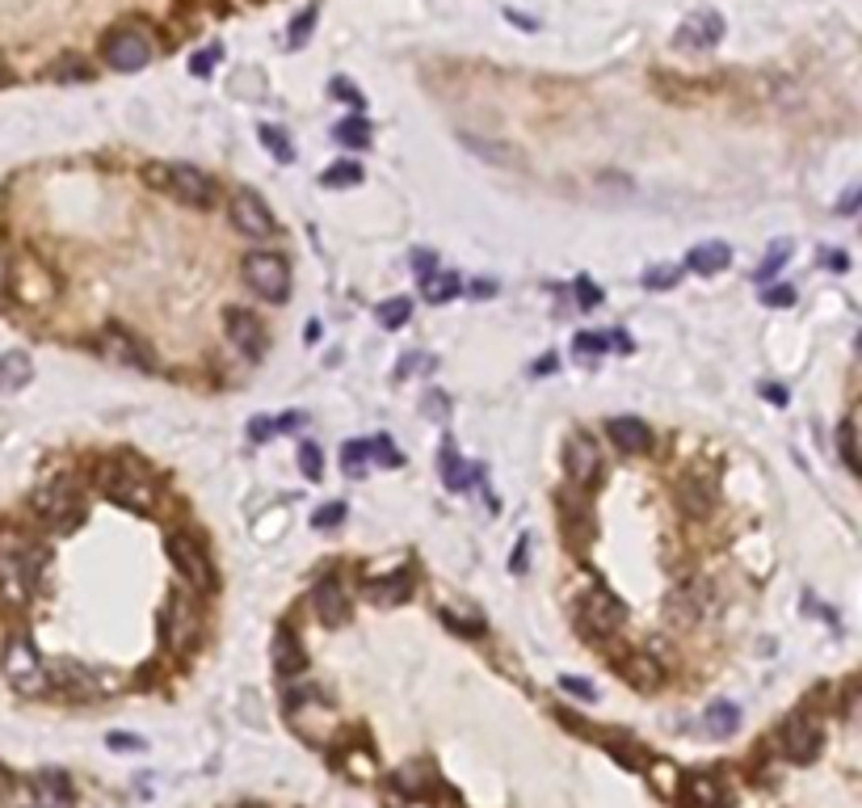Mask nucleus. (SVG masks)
<instances>
[{
	"label": "nucleus",
	"mask_w": 862,
	"mask_h": 808,
	"mask_svg": "<svg viewBox=\"0 0 862 808\" xmlns=\"http://www.w3.org/2000/svg\"><path fill=\"white\" fill-rule=\"evenodd\" d=\"M42 551L26 544L22 535H0V602L9 607H22L38 585V573H42Z\"/></svg>",
	"instance_id": "f257e3e1"
},
{
	"label": "nucleus",
	"mask_w": 862,
	"mask_h": 808,
	"mask_svg": "<svg viewBox=\"0 0 862 808\" xmlns=\"http://www.w3.org/2000/svg\"><path fill=\"white\" fill-rule=\"evenodd\" d=\"M0 674H4V682H9L17 695H26V699H38V695L51 691V670H47V661L38 657V648H34V641L26 632H13V636L4 641Z\"/></svg>",
	"instance_id": "f03ea898"
},
{
	"label": "nucleus",
	"mask_w": 862,
	"mask_h": 808,
	"mask_svg": "<svg viewBox=\"0 0 862 808\" xmlns=\"http://www.w3.org/2000/svg\"><path fill=\"white\" fill-rule=\"evenodd\" d=\"M143 177H148V186H157L160 195L177 198V202H190V207H215L220 202L215 177H207L193 164H148Z\"/></svg>",
	"instance_id": "7ed1b4c3"
},
{
	"label": "nucleus",
	"mask_w": 862,
	"mask_h": 808,
	"mask_svg": "<svg viewBox=\"0 0 862 808\" xmlns=\"http://www.w3.org/2000/svg\"><path fill=\"white\" fill-rule=\"evenodd\" d=\"M30 510L47 531L67 535V531H76L85 522V497H80V488L72 481H51V485H42L30 497Z\"/></svg>",
	"instance_id": "20e7f679"
},
{
	"label": "nucleus",
	"mask_w": 862,
	"mask_h": 808,
	"mask_svg": "<svg viewBox=\"0 0 862 808\" xmlns=\"http://www.w3.org/2000/svg\"><path fill=\"white\" fill-rule=\"evenodd\" d=\"M93 481L110 501L130 506V510H139V514H148V510L157 506V485H152L143 472H135V468H127V463H118V459H105V463L93 472Z\"/></svg>",
	"instance_id": "39448f33"
},
{
	"label": "nucleus",
	"mask_w": 862,
	"mask_h": 808,
	"mask_svg": "<svg viewBox=\"0 0 862 808\" xmlns=\"http://www.w3.org/2000/svg\"><path fill=\"white\" fill-rule=\"evenodd\" d=\"M164 548H168V560H173V569L190 582V589L198 594H215V560H211V551L202 548V539L190 535V531H173L168 539H164Z\"/></svg>",
	"instance_id": "423d86ee"
},
{
	"label": "nucleus",
	"mask_w": 862,
	"mask_h": 808,
	"mask_svg": "<svg viewBox=\"0 0 862 808\" xmlns=\"http://www.w3.org/2000/svg\"><path fill=\"white\" fill-rule=\"evenodd\" d=\"M576 623H580V632H585L589 641H610V636H619V627L627 623V607L610 594L607 585H594V589L576 602Z\"/></svg>",
	"instance_id": "0eeeda50"
},
{
	"label": "nucleus",
	"mask_w": 862,
	"mask_h": 808,
	"mask_svg": "<svg viewBox=\"0 0 862 808\" xmlns=\"http://www.w3.org/2000/svg\"><path fill=\"white\" fill-rule=\"evenodd\" d=\"M97 355L105 358V362H118V366H130V371H143V375H152V371H157V358H152V350L143 346V337H135V333L123 328V324H105V328L97 333Z\"/></svg>",
	"instance_id": "6e6552de"
},
{
	"label": "nucleus",
	"mask_w": 862,
	"mask_h": 808,
	"mask_svg": "<svg viewBox=\"0 0 862 808\" xmlns=\"http://www.w3.org/2000/svg\"><path fill=\"white\" fill-rule=\"evenodd\" d=\"M245 283L265 303H283L290 295V265L283 253H249L245 258Z\"/></svg>",
	"instance_id": "1a4fd4ad"
},
{
	"label": "nucleus",
	"mask_w": 862,
	"mask_h": 808,
	"mask_svg": "<svg viewBox=\"0 0 862 808\" xmlns=\"http://www.w3.org/2000/svg\"><path fill=\"white\" fill-rule=\"evenodd\" d=\"M101 60L114 67V72H139V67H148V60H152V42H148V34L118 26V30L105 34Z\"/></svg>",
	"instance_id": "9d476101"
},
{
	"label": "nucleus",
	"mask_w": 862,
	"mask_h": 808,
	"mask_svg": "<svg viewBox=\"0 0 862 808\" xmlns=\"http://www.w3.org/2000/svg\"><path fill=\"white\" fill-rule=\"evenodd\" d=\"M555 518H560V535H564V544L569 551H580L594 544V535H598V522H594V510L573 497V493H564V497H555Z\"/></svg>",
	"instance_id": "9b49d317"
},
{
	"label": "nucleus",
	"mask_w": 862,
	"mask_h": 808,
	"mask_svg": "<svg viewBox=\"0 0 862 808\" xmlns=\"http://www.w3.org/2000/svg\"><path fill=\"white\" fill-rule=\"evenodd\" d=\"M564 472H569L573 488H594L602 481V451L589 434H573L564 443Z\"/></svg>",
	"instance_id": "f8f14e48"
},
{
	"label": "nucleus",
	"mask_w": 862,
	"mask_h": 808,
	"mask_svg": "<svg viewBox=\"0 0 862 808\" xmlns=\"http://www.w3.org/2000/svg\"><path fill=\"white\" fill-rule=\"evenodd\" d=\"M227 215H232V227L240 232V236H253V240H265V236H274V215H270V207L261 202V195L253 190H236L232 202H227Z\"/></svg>",
	"instance_id": "ddd939ff"
},
{
	"label": "nucleus",
	"mask_w": 862,
	"mask_h": 808,
	"mask_svg": "<svg viewBox=\"0 0 862 808\" xmlns=\"http://www.w3.org/2000/svg\"><path fill=\"white\" fill-rule=\"evenodd\" d=\"M724 38V17L715 9H695L677 30H673V47L677 51H711Z\"/></svg>",
	"instance_id": "4468645a"
},
{
	"label": "nucleus",
	"mask_w": 862,
	"mask_h": 808,
	"mask_svg": "<svg viewBox=\"0 0 862 808\" xmlns=\"http://www.w3.org/2000/svg\"><path fill=\"white\" fill-rule=\"evenodd\" d=\"M778 742H783V754H787L791 762H812V758L821 754V724H816L808 711H796V716L783 720Z\"/></svg>",
	"instance_id": "2eb2a0df"
},
{
	"label": "nucleus",
	"mask_w": 862,
	"mask_h": 808,
	"mask_svg": "<svg viewBox=\"0 0 862 808\" xmlns=\"http://www.w3.org/2000/svg\"><path fill=\"white\" fill-rule=\"evenodd\" d=\"M160 632H164V641H168L173 648H190L193 645V632H198V623H193V611H190V602H186V594H168L164 614H160Z\"/></svg>",
	"instance_id": "dca6fc26"
},
{
	"label": "nucleus",
	"mask_w": 862,
	"mask_h": 808,
	"mask_svg": "<svg viewBox=\"0 0 862 808\" xmlns=\"http://www.w3.org/2000/svg\"><path fill=\"white\" fill-rule=\"evenodd\" d=\"M715 497H720V488H715V476L711 472H686L682 481H677V506L686 510V514H711L715 510Z\"/></svg>",
	"instance_id": "f3484780"
},
{
	"label": "nucleus",
	"mask_w": 862,
	"mask_h": 808,
	"mask_svg": "<svg viewBox=\"0 0 862 808\" xmlns=\"http://www.w3.org/2000/svg\"><path fill=\"white\" fill-rule=\"evenodd\" d=\"M312 607H316V619L324 627H346L350 623V594L337 577H324L312 594Z\"/></svg>",
	"instance_id": "a211bd4d"
},
{
	"label": "nucleus",
	"mask_w": 862,
	"mask_h": 808,
	"mask_svg": "<svg viewBox=\"0 0 862 808\" xmlns=\"http://www.w3.org/2000/svg\"><path fill=\"white\" fill-rule=\"evenodd\" d=\"M227 324V337H232V346L240 350L245 358H261L265 355V328L257 321L253 312H245V308H232L224 316Z\"/></svg>",
	"instance_id": "6ab92c4d"
},
{
	"label": "nucleus",
	"mask_w": 862,
	"mask_h": 808,
	"mask_svg": "<svg viewBox=\"0 0 862 808\" xmlns=\"http://www.w3.org/2000/svg\"><path fill=\"white\" fill-rule=\"evenodd\" d=\"M610 350L632 355V341H627L623 333H576V341H573V358L580 366H598Z\"/></svg>",
	"instance_id": "aec40b11"
},
{
	"label": "nucleus",
	"mask_w": 862,
	"mask_h": 808,
	"mask_svg": "<svg viewBox=\"0 0 862 808\" xmlns=\"http://www.w3.org/2000/svg\"><path fill=\"white\" fill-rule=\"evenodd\" d=\"M686 800L695 808H733V787L720 779V771H703L686 779Z\"/></svg>",
	"instance_id": "412c9836"
},
{
	"label": "nucleus",
	"mask_w": 862,
	"mask_h": 808,
	"mask_svg": "<svg viewBox=\"0 0 862 808\" xmlns=\"http://www.w3.org/2000/svg\"><path fill=\"white\" fill-rule=\"evenodd\" d=\"M607 438L623 455H648L652 451V430H648L639 418H610Z\"/></svg>",
	"instance_id": "4be33fe9"
},
{
	"label": "nucleus",
	"mask_w": 862,
	"mask_h": 808,
	"mask_svg": "<svg viewBox=\"0 0 862 808\" xmlns=\"http://www.w3.org/2000/svg\"><path fill=\"white\" fill-rule=\"evenodd\" d=\"M34 800L38 808H72V783L64 771H38L34 775Z\"/></svg>",
	"instance_id": "5701e85b"
},
{
	"label": "nucleus",
	"mask_w": 862,
	"mask_h": 808,
	"mask_svg": "<svg viewBox=\"0 0 862 808\" xmlns=\"http://www.w3.org/2000/svg\"><path fill=\"white\" fill-rule=\"evenodd\" d=\"M728 265H733V249L724 240H707V245H695L686 253V270H695V274H720Z\"/></svg>",
	"instance_id": "b1692460"
},
{
	"label": "nucleus",
	"mask_w": 862,
	"mask_h": 808,
	"mask_svg": "<svg viewBox=\"0 0 862 808\" xmlns=\"http://www.w3.org/2000/svg\"><path fill=\"white\" fill-rule=\"evenodd\" d=\"M413 594V573H391V577H379V582L366 585V598L371 602H379V607H400L404 598Z\"/></svg>",
	"instance_id": "393cba45"
},
{
	"label": "nucleus",
	"mask_w": 862,
	"mask_h": 808,
	"mask_svg": "<svg viewBox=\"0 0 862 808\" xmlns=\"http://www.w3.org/2000/svg\"><path fill=\"white\" fill-rule=\"evenodd\" d=\"M476 481H479L476 463H467L463 455H454V447H447V451H442V485H447L450 493H467Z\"/></svg>",
	"instance_id": "a878e982"
},
{
	"label": "nucleus",
	"mask_w": 862,
	"mask_h": 808,
	"mask_svg": "<svg viewBox=\"0 0 862 808\" xmlns=\"http://www.w3.org/2000/svg\"><path fill=\"white\" fill-rule=\"evenodd\" d=\"M303 666H308V657H303V648L295 641V632H278V641H274V670L283 679H299Z\"/></svg>",
	"instance_id": "bb28decb"
},
{
	"label": "nucleus",
	"mask_w": 862,
	"mask_h": 808,
	"mask_svg": "<svg viewBox=\"0 0 862 808\" xmlns=\"http://www.w3.org/2000/svg\"><path fill=\"white\" fill-rule=\"evenodd\" d=\"M34 380V362L30 355H22V350H9V355L0 358V391H17L26 388Z\"/></svg>",
	"instance_id": "cd10ccee"
},
{
	"label": "nucleus",
	"mask_w": 862,
	"mask_h": 808,
	"mask_svg": "<svg viewBox=\"0 0 862 808\" xmlns=\"http://www.w3.org/2000/svg\"><path fill=\"white\" fill-rule=\"evenodd\" d=\"M421 291H425V303H447V299H454V295L463 291V283H459L454 270H429L421 278Z\"/></svg>",
	"instance_id": "c85d7f7f"
},
{
	"label": "nucleus",
	"mask_w": 862,
	"mask_h": 808,
	"mask_svg": "<svg viewBox=\"0 0 862 808\" xmlns=\"http://www.w3.org/2000/svg\"><path fill=\"white\" fill-rule=\"evenodd\" d=\"M703 729L711 737H733L740 729V708L736 704H711L703 716Z\"/></svg>",
	"instance_id": "c756f323"
},
{
	"label": "nucleus",
	"mask_w": 862,
	"mask_h": 808,
	"mask_svg": "<svg viewBox=\"0 0 862 808\" xmlns=\"http://www.w3.org/2000/svg\"><path fill=\"white\" fill-rule=\"evenodd\" d=\"M320 186H324V190H350V186H362V164L358 161L328 164V169L320 173Z\"/></svg>",
	"instance_id": "7c9ffc66"
},
{
	"label": "nucleus",
	"mask_w": 862,
	"mask_h": 808,
	"mask_svg": "<svg viewBox=\"0 0 862 808\" xmlns=\"http://www.w3.org/2000/svg\"><path fill=\"white\" fill-rule=\"evenodd\" d=\"M623 679L632 682V686H639V691H652V686L661 682V666H657L652 657L636 652L632 661H623Z\"/></svg>",
	"instance_id": "2f4dec72"
},
{
	"label": "nucleus",
	"mask_w": 862,
	"mask_h": 808,
	"mask_svg": "<svg viewBox=\"0 0 862 808\" xmlns=\"http://www.w3.org/2000/svg\"><path fill=\"white\" fill-rule=\"evenodd\" d=\"M257 139L265 144V152L274 157V161L290 164L295 161V144H290V135L283 127H274V123H265V127H257Z\"/></svg>",
	"instance_id": "473e14b6"
},
{
	"label": "nucleus",
	"mask_w": 862,
	"mask_h": 808,
	"mask_svg": "<svg viewBox=\"0 0 862 808\" xmlns=\"http://www.w3.org/2000/svg\"><path fill=\"white\" fill-rule=\"evenodd\" d=\"M333 135H337V144H346V148H366V144H371V123H366L362 114H353V119H341V123L333 127Z\"/></svg>",
	"instance_id": "72a5a7b5"
},
{
	"label": "nucleus",
	"mask_w": 862,
	"mask_h": 808,
	"mask_svg": "<svg viewBox=\"0 0 862 808\" xmlns=\"http://www.w3.org/2000/svg\"><path fill=\"white\" fill-rule=\"evenodd\" d=\"M316 17H320V4H308L295 22H290L287 30V47L290 51H299V47H308V38H312V30H316Z\"/></svg>",
	"instance_id": "f704fd0d"
},
{
	"label": "nucleus",
	"mask_w": 862,
	"mask_h": 808,
	"mask_svg": "<svg viewBox=\"0 0 862 808\" xmlns=\"http://www.w3.org/2000/svg\"><path fill=\"white\" fill-rule=\"evenodd\" d=\"M413 316V299H404V295H396V299H387L375 308V321L384 324V328H400V324H409Z\"/></svg>",
	"instance_id": "c9c22d12"
},
{
	"label": "nucleus",
	"mask_w": 862,
	"mask_h": 808,
	"mask_svg": "<svg viewBox=\"0 0 862 808\" xmlns=\"http://www.w3.org/2000/svg\"><path fill=\"white\" fill-rule=\"evenodd\" d=\"M375 459H371V438H362V443H346V451H341V468H346V476H366V468H371Z\"/></svg>",
	"instance_id": "e433bc0d"
},
{
	"label": "nucleus",
	"mask_w": 862,
	"mask_h": 808,
	"mask_svg": "<svg viewBox=\"0 0 862 808\" xmlns=\"http://www.w3.org/2000/svg\"><path fill=\"white\" fill-rule=\"evenodd\" d=\"M467 139V148L472 152H479L484 161H501V164H522V157L513 152V148H501V144H484V139H476V135H463Z\"/></svg>",
	"instance_id": "4c0bfd02"
},
{
	"label": "nucleus",
	"mask_w": 862,
	"mask_h": 808,
	"mask_svg": "<svg viewBox=\"0 0 862 808\" xmlns=\"http://www.w3.org/2000/svg\"><path fill=\"white\" fill-rule=\"evenodd\" d=\"M837 451H841V463L850 472H859V443H854V421H841L837 425Z\"/></svg>",
	"instance_id": "58836bf2"
},
{
	"label": "nucleus",
	"mask_w": 862,
	"mask_h": 808,
	"mask_svg": "<svg viewBox=\"0 0 862 808\" xmlns=\"http://www.w3.org/2000/svg\"><path fill=\"white\" fill-rule=\"evenodd\" d=\"M677 283H682V270H677V265H652V270L644 274V287H648V291H670Z\"/></svg>",
	"instance_id": "ea45409f"
},
{
	"label": "nucleus",
	"mask_w": 862,
	"mask_h": 808,
	"mask_svg": "<svg viewBox=\"0 0 862 808\" xmlns=\"http://www.w3.org/2000/svg\"><path fill=\"white\" fill-rule=\"evenodd\" d=\"M787 253H791V240H774V245H770V253H766V261L758 265V283H770V278L778 274V265L787 261Z\"/></svg>",
	"instance_id": "a19ab883"
},
{
	"label": "nucleus",
	"mask_w": 862,
	"mask_h": 808,
	"mask_svg": "<svg viewBox=\"0 0 862 808\" xmlns=\"http://www.w3.org/2000/svg\"><path fill=\"white\" fill-rule=\"evenodd\" d=\"M220 60H224V47H220V42H211L207 51H198V55L190 60V72L198 76V80H207V76L215 72V64H220Z\"/></svg>",
	"instance_id": "79ce46f5"
},
{
	"label": "nucleus",
	"mask_w": 862,
	"mask_h": 808,
	"mask_svg": "<svg viewBox=\"0 0 862 808\" xmlns=\"http://www.w3.org/2000/svg\"><path fill=\"white\" fill-rule=\"evenodd\" d=\"M371 459H375V463H384V468H400V463H404V455L391 447V438H387V434H375V438H371Z\"/></svg>",
	"instance_id": "37998d69"
},
{
	"label": "nucleus",
	"mask_w": 862,
	"mask_h": 808,
	"mask_svg": "<svg viewBox=\"0 0 862 808\" xmlns=\"http://www.w3.org/2000/svg\"><path fill=\"white\" fill-rule=\"evenodd\" d=\"M299 468H303L308 481H320V476H324V455H320L316 443H303V447H299Z\"/></svg>",
	"instance_id": "c03bdc74"
},
{
	"label": "nucleus",
	"mask_w": 862,
	"mask_h": 808,
	"mask_svg": "<svg viewBox=\"0 0 862 808\" xmlns=\"http://www.w3.org/2000/svg\"><path fill=\"white\" fill-rule=\"evenodd\" d=\"M328 94H333V98H337V101H346V105H353V110H362V105H366V98H362V89H353V85H350V80H346V76H337V80L328 85Z\"/></svg>",
	"instance_id": "a18cd8bd"
},
{
	"label": "nucleus",
	"mask_w": 862,
	"mask_h": 808,
	"mask_svg": "<svg viewBox=\"0 0 862 808\" xmlns=\"http://www.w3.org/2000/svg\"><path fill=\"white\" fill-rule=\"evenodd\" d=\"M341 518H346V501H328L324 510L312 514V526H316V531H328V526H337Z\"/></svg>",
	"instance_id": "49530a36"
},
{
	"label": "nucleus",
	"mask_w": 862,
	"mask_h": 808,
	"mask_svg": "<svg viewBox=\"0 0 862 808\" xmlns=\"http://www.w3.org/2000/svg\"><path fill=\"white\" fill-rule=\"evenodd\" d=\"M55 80H85L89 76V67H85V60H76V55H67V60H60L55 64V72H51Z\"/></svg>",
	"instance_id": "de8ad7c7"
},
{
	"label": "nucleus",
	"mask_w": 862,
	"mask_h": 808,
	"mask_svg": "<svg viewBox=\"0 0 862 808\" xmlns=\"http://www.w3.org/2000/svg\"><path fill=\"white\" fill-rule=\"evenodd\" d=\"M576 308H598L602 303V287L598 283H589V278H576Z\"/></svg>",
	"instance_id": "09e8293b"
},
{
	"label": "nucleus",
	"mask_w": 862,
	"mask_h": 808,
	"mask_svg": "<svg viewBox=\"0 0 862 808\" xmlns=\"http://www.w3.org/2000/svg\"><path fill=\"white\" fill-rule=\"evenodd\" d=\"M766 303L770 308H791V303H796V287H770Z\"/></svg>",
	"instance_id": "8fccbe9b"
},
{
	"label": "nucleus",
	"mask_w": 862,
	"mask_h": 808,
	"mask_svg": "<svg viewBox=\"0 0 862 808\" xmlns=\"http://www.w3.org/2000/svg\"><path fill=\"white\" fill-rule=\"evenodd\" d=\"M9 278H13V258H9V245L0 240V295L9 291Z\"/></svg>",
	"instance_id": "3c124183"
},
{
	"label": "nucleus",
	"mask_w": 862,
	"mask_h": 808,
	"mask_svg": "<svg viewBox=\"0 0 862 808\" xmlns=\"http://www.w3.org/2000/svg\"><path fill=\"white\" fill-rule=\"evenodd\" d=\"M526 560H530V539H526V535H522V539H517V548H513L510 569H513V573H522V569H526Z\"/></svg>",
	"instance_id": "603ef678"
},
{
	"label": "nucleus",
	"mask_w": 862,
	"mask_h": 808,
	"mask_svg": "<svg viewBox=\"0 0 862 808\" xmlns=\"http://www.w3.org/2000/svg\"><path fill=\"white\" fill-rule=\"evenodd\" d=\"M821 265H833V274H841V270L850 265V258H846L841 249H821Z\"/></svg>",
	"instance_id": "864d4df0"
},
{
	"label": "nucleus",
	"mask_w": 862,
	"mask_h": 808,
	"mask_svg": "<svg viewBox=\"0 0 862 808\" xmlns=\"http://www.w3.org/2000/svg\"><path fill=\"white\" fill-rule=\"evenodd\" d=\"M278 430V421H270V418H257L253 425H249V434H253V443H265L270 434Z\"/></svg>",
	"instance_id": "5fc2aeb1"
},
{
	"label": "nucleus",
	"mask_w": 862,
	"mask_h": 808,
	"mask_svg": "<svg viewBox=\"0 0 862 808\" xmlns=\"http://www.w3.org/2000/svg\"><path fill=\"white\" fill-rule=\"evenodd\" d=\"M110 749H143L135 733H110Z\"/></svg>",
	"instance_id": "6e6d98bb"
},
{
	"label": "nucleus",
	"mask_w": 862,
	"mask_h": 808,
	"mask_svg": "<svg viewBox=\"0 0 862 808\" xmlns=\"http://www.w3.org/2000/svg\"><path fill=\"white\" fill-rule=\"evenodd\" d=\"M560 686H564V691H573V695H580V699H594V686H589V682H580V679H560Z\"/></svg>",
	"instance_id": "4d7b16f0"
},
{
	"label": "nucleus",
	"mask_w": 862,
	"mask_h": 808,
	"mask_svg": "<svg viewBox=\"0 0 862 808\" xmlns=\"http://www.w3.org/2000/svg\"><path fill=\"white\" fill-rule=\"evenodd\" d=\"M551 366H555V358H551V355L539 358V362H535V375H551Z\"/></svg>",
	"instance_id": "13d9d810"
},
{
	"label": "nucleus",
	"mask_w": 862,
	"mask_h": 808,
	"mask_svg": "<svg viewBox=\"0 0 862 808\" xmlns=\"http://www.w3.org/2000/svg\"><path fill=\"white\" fill-rule=\"evenodd\" d=\"M854 202H859V190H850V195L841 198V211H846V215H850V211H854Z\"/></svg>",
	"instance_id": "bf43d9fd"
}]
</instances>
